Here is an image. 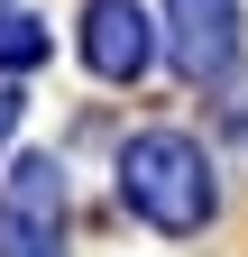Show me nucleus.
Listing matches in <instances>:
<instances>
[{"label": "nucleus", "instance_id": "obj_1", "mask_svg": "<svg viewBox=\"0 0 248 257\" xmlns=\"http://www.w3.org/2000/svg\"><path fill=\"white\" fill-rule=\"evenodd\" d=\"M119 202L147 211L157 230H202L211 220V166L193 138H175V128H147V138L119 147Z\"/></svg>", "mask_w": 248, "mask_h": 257}, {"label": "nucleus", "instance_id": "obj_2", "mask_svg": "<svg viewBox=\"0 0 248 257\" xmlns=\"http://www.w3.org/2000/svg\"><path fill=\"white\" fill-rule=\"evenodd\" d=\"M0 257H65V175H55V156H19L0 175Z\"/></svg>", "mask_w": 248, "mask_h": 257}, {"label": "nucleus", "instance_id": "obj_3", "mask_svg": "<svg viewBox=\"0 0 248 257\" xmlns=\"http://www.w3.org/2000/svg\"><path fill=\"white\" fill-rule=\"evenodd\" d=\"M166 19H175V74L221 83L239 55V0H166Z\"/></svg>", "mask_w": 248, "mask_h": 257}, {"label": "nucleus", "instance_id": "obj_4", "mask_svg": "<svg viewBox=\"0 0 248 257\" xmlns=\"http://www.w3.org/2000/svg\"><path fill=\"white\" fill-rule=\"evenodd\" d=\"M147 55H157V37H147V10H138V0H92V10H83V64L101 83H138Z\"/></svg>", "mask_w": 248, "mask_h": 257}, {"label": "nucleus", "instance_id": "obj_5", "mask_svg": "<svg viewBox=\"0 0 248 257\" xmlns=\"http://www.w3.org/2000/svg\"><path fill=\"white\" fill-rule=\"evenodd\" d=\"M46 55V28L37 19H0V74H19V64Z\"/></svg>", "mask_w": 248, "mask_h": 257}, {"label": "nucleus", "instance_id": "obj_6", "mask_svg": "<svg viewBox=\"0 0 248 257\" xmlns=\"http://www.w3.org/2000/svg\"><path fill=\"white\" fill-rule=\"evenodd\" d=\"M10 128H19V92L0 83V138H10Z\"/></svg>", "mask_w": 248, "mask_h": 257}]
</instances>
